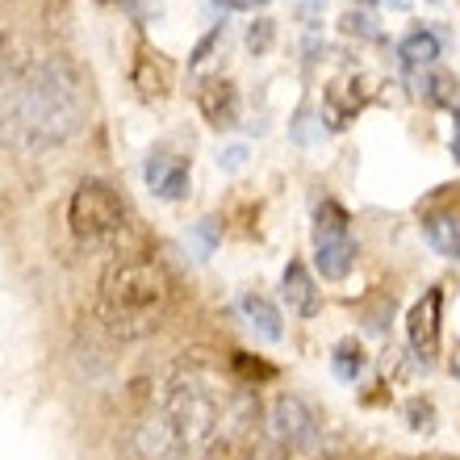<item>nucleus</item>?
<instances>
[{
    "label": "nucleus",
    "mask_w": 460,
    "mask_h": 460,
    "mask_svg": "<svg viewBox=\"0 0 460 460\" xmlns=\"http://www.w3.org/2000/svg\"><path fill=\"white\" fill-rule=\"evenodd\" d=\"M230 423H239V411L222 376L201 364H181L146 402L134 427V452L143 460H201Z\"/></svg>",
    "instance_id": "2"
},
{
    "label": "nucleus",
    "mask_w": 460,
    "mask_h": 460,
    "mask_svg": "<svg viewBox=\"0 0 460 460\" xmlns=\"http://www.w3.org/2000/svg\"><path fill=\"white\" fill-rule=\"evenodd\" d=\"M214 4H222V9H230V13H255L260 4H268V0H214Z\"/></svg>",
    "instance_id": "23"
},
{
    "label": "nucleus",
    "mask_w": 460,
    "mask_h": 460,
    "mask_svg": "<svg viewBox=\"0 0 460 460\" xmlns=\"http://www.w3.org/2000/svg\"><path fill=\"white\" fill-rule=\"evenodd\" d=\"M193 239H197V247H201V260H206V255L214 252V243H218V222H214V218H206V222H201V226H197V234H193Z\"/></svg>",
    "instance_id": "22"
},
{
    "label": "nucleus",
    "mask_w": 460,
    "mask_h": 460,
    "mask_svg": "<svg viewBox=\"0 0 460 460\" xmlns=\"http://www.w3.org/2000/svg\"><path fill=\"white\" fill-rule=\"evenodd\" d=\"M452 155H456V164H460V118H456V134H452Z\"/></svg>",
    "instance_id": "27"
},
{
    "label": "nucleus",
    "mask_w": 460,
    "mask_h": 460,
    "mask_svg": "<svg viewBox=\"0 0 460 460\" xmlns=\"http://www.w3.org/2000/svg\"><path fill=\"white\" fill-rule=\"evenodd\" d=\"M272 34H277V30H272V22H268V17H260V22H252V30H247V47H252L255 55H264V50L272 47Z\"/></svg>",
    "instance_id": "19"
},
{
    "label": "nucleus",
    "mask_w": 460,
    "mask_h": 460,
    "mask_svg": "<svg viewBox=\"0 0 460 460\" xmlns=\"http://www.w3.org/2000/svg\"><path fill=\"white\" fill-rule=\"evenodd\" d=\"M423 234L431 243V252L444 260H460V222L452 214H427L423 218Z\"/></svg>",
    "instance_id": "14"
},
{
    "label": "nucleus",
    "mask_w": 460,
    "mask_h": 460,
    "mask_svg": "<svg viewBox=\"0 0 460 460\" xmlns=\"http://www.w3.org/2000/svg\"><path fill=\"white\" fill-rule=\"evenodd\" d=\"M364 368H368V360H364V351L356 343H340L335 356H331V373L340 376V381H360Z\"/></svg>",
    "instance_id": "16"
},
{
    "label": "nucleus",
    "mask_w": 460,
    "mask_h": 460,
    "mask_svg": "<svg viewBox=\"0 0 460 460\" xmlns=\"http://www.w3.org/2000/svg\"><path fill=\"white\" fill-rule=\"evenodd\" d=\"M356 264V239L348 230V209L340 201H323L314 214V268L323 280H343Z\"/></svg>",
    "instance_id": "5"
},
{
    "label": "nucleus",
    "mask_w": 460,
    "mask_h": 460,
    "mask_svg": "<svg viewBox=\"0 0 460 460\" xmlns=\"http://www.w3.org/2000/svg\"><path fill=\"white\" fill-rule=\"evenodd\" d=\"M280 293H285V302H289V310H293V314L314 318L318 310H323V293H318L314 277L305 272V264H297V260H293V264L285 268V280H280Z\"/></svg>",
    "instance_id": "11"
},
{
    "label": "nucleus",
    "mask_w": 460,
    "mask_h": 460,
    "mask_svg": "<svg viewBox=\"0 0 460 460\" xmlns=\"http://www.w3.org/2000/svg\"><path fill=\"white\" fill-rule=\"evenodd\" d=\"M97 4H105V9H121V13H130V17H151V0H97Z\"/></svg>",
    "instance_id": "21"
},
{
    "label": "nucleus",
    "mask_w": 460,
    "mask_h": 460,
    "mask_svg": "<svg viewBox=\"0 0 460 460\" xmlns=\"http://www.w3.org/2000/svg\"><path fill=\"white\" fill-rule=\"evenodd\" d=\"M398 59L406 72H431L439 59V38L431 30H411V34L398 42Z\"/></svg>",
    "instance_id": "13"
},
{
    "label": "nucleus",
    "mask_w": 460,
    "mask_h": 460,
    "mask_svg": "<svg viewBox=\"0 0 460 460\" xmlns=\"http://www.w3.org/2000/svg\"><path fill=\"white\" fill-rule=\"evenodd\" d=\"M67 222H72V234L84 247H101V252H113L126 234H130V214H126V201L113 193V184L105 181H80L72 193V206H67Z\"/></svg>",
    "instance_id": "4"
},
{
    "label": "nucleus",
    "mask_w": 460,
    "mask_h": 460,
    "mask_svg": "<svg viewBox=\"0 0 460 460\" xmlns=\"http://www.w3.org/2000/svg\"><path fill=\"white\" fill-rule=\"evenodd\" d=\"M93 110V84L67 55L30 59L0 88V146L17 155H47L72 143Z\"/></svg>",
    "instance_id": "1"
},
{
    "label": "nucleus",
    "mask_w": 460,
    "mask_h": 460,
    "mask_svg": "<svg viewBox=\"0 0 460 460\" xmlns=\"http://www.w3.org/2000/svg\"><path fill=\"white\" fill-rule=\"evenodd\" d=\"M351 88V75L348 80H340V84L327 88V113H331V126H348L356 113H360L364 105V93H348Z\"/></svg>",
    "instance_id": "15"
},
{
    "label": "nucleus",
    "mask_w": 460,
    "mask_h": 460,
    "mask_svg": "<svg viewBox=\"0 0 460 460\" xmlns=\"http://www.w3.org/2000/svg\"><path fill=\"white\" fill-rule=\"evenodd\" d=\"M168 84H172V72L168 63L159 59L155 50H138V63H134V88H138V97L143 101H159L168 97Z\"/></svg>",
    "instance_id": "12"
},
{
    "label": "nucleus",
    "mask_w": 460,
    "mask_h": 460,
    "mask_svg": "<svg viewBox=\"0 0 460 460\" xmlns=\"http://www.w3.org/2000/svg\"><path fill=\"white\" fill-rule=\"evenodd\" d=\"M97 323L113 340L134 343L164 327L172 310V277L168 268L143 252L113 255L97 280Z\"/></svg>",
    "instance_id": "3"
},
{
    "label": "nucleus",
    "mask_w": 460,
    "mask_h": 460,
    "mask_svg": "<svg viewBox=\"0 0 460 460\" xmlns=\"http://www.w3.org/2000/svg\"><path fill=\"white\" fill-rule=\"evenodd\" d=\"M423 84H427V97L436 101V105H456L460 93H456V80H452L448 72H436V67H431Z\"/></svg>",
    "instance_id": "18"
},
{
    "label": "nucleus",
    "mask_w": 460,
    "mask_h": 460,
    "mask_svg": "<svg viewBox=\"0 0 460 460\" xmlns=\"http://www.w3.org/2000/svg\"><path fill=\"white\" fill-rule=\"evenodd\" d=\"M222 164H226V168H239V164H243V146H234V151H226V159H222Z\"/></svg>",
    "instance_id": "25"
},
{
    "label": "nucleus",
    "mask_w": 460,
    "mask_h": 460,
    "mask_svg": "<svg viewBox=\"0 0 460 460\" xmlns=\"http://www.w3.org/2000/svg\"><path fill=\"white\" fill-rule=\"evenodd\" d=\"M448 368H452V376L460 381V343H456V351H452V360H448Z\"/></svg>",
    "instance_id": "26"
},
{
    "label": "nucleus",
    "mask_w": 460,
    "mask_h": 460,
    "mask_svg": "<svg viewBox=\"0 0 460 460\" xmlns=\"http://www.w3.org/2000/svg\"><path fill=\"white\" fill-rule=\"evenodd\" d=\"M439 310H444V293L427 289L419 302L411 305V318H406V335H411V351L414 360L431 368L439 351Z\"/></svg>",
    "instance_id": "7"
},
{
    "label": "nucleus",
    "mask_w": 460,
    "mask_h": 460,
    "mask_svg": "<svg viewBox=\"0 0 460 460\" xmlns=\"http://www.w3.org/2000/svg\"><path fill=\"white\" fill-rule=\"evenodd\" d=\"M25 63H30V59H25V50L17 47V42H13L9 34H0V88L9 84V80H13L17 72H22Z\"/></svg>",
    "instance_id": "17"
},
{
    "label": "nucleus",
    "mask_w": 460,
    "mask_h": 460,
    "mask_svg": "<svg viewBox=\"0 0 460 460\" xmlns=\"http://www.w3.org/2000/svg\"><path fill=\"white\" fill-rule=\"evenodd\" d=\"M364 4H376V9H406L411 0H364Z\"/></svg>",
    "instance_id": "24"
},
{
    "label": "nucleus",
    "mask_w": 460,
    "mask_h": 460,
    "mask_svg": "<svg viewBox=\"0 0 460 460\" xmlns=\"http://www.w3.org/2000/svg\"><path fill=\"white\" fill-rule=\"evenodd\" d=\"M234 314L243 318V327L252 331L255 340H264V343H280V340H285L280 310L268 302V297H260V293H243L239 302H234Z\"/></svg>",
    "instance_id": "10"
},
{
    "label": "nucleus",
    "mask_w": 460,
    "mask_h": 460,
    "mask_svg": "<svg viewBox=\"0 0 460 460\" xmlns=\"http://www.w3.org/2000/svg\"><path fill=\"white\" fill-rule=\"evenodd\" d=\"M268 436L280 456H310L318 448V414L293 394H280L268 411Z\"/></svg>",
    "instance_id": "6"
},
{
    "label": "nucleus",
    "mask_w": 460,
    "mask_h": 460,
    "mask_svg": "<svg viewBox=\"0 0 460 460\" xmlns=\"http://www.w3.org/2000/svg\"><path fill=\"white\" fill-rule=\"evenodd\" d=\"M343 30L348 34H360V38H381V30L373 25V17H364V13H343Z\"/></svg>",
    "instance_id": "20"
},
{
    "label": "nucleus",
    "mask_w": 460,
    "mask_h": 460,
    "mask_svg": "<svg viewBox=\"0 0 460 460\" xmlns=\"http://www.w3.org/2000/svg\"><path fill=\"white\" fill-rule=\"evenodd\" d=\"M197 105H201L209 126L230 130V126L239 121V88L230 84V80H222V75H209V80H201V88H197Z\"/></svg>",
    "instance_id": "9"
},
{
    "label": "nucleus",
    "mask_w": 460,
    "mask_h": 460,
    "mask_svg": "<svg viewBox=\"0 0 460 460\" xmlns=\"http://www.w3.org/2000/svg\"><path fill=\"white\" fill-rule=\"evenodd\" d=\"M143 176H146V184H151V193L164 197V201H181V197H189V159L184 155L155 151V155L146 159Z\"/></svg>",
    "instance_id": "8"
}]
</instances>
